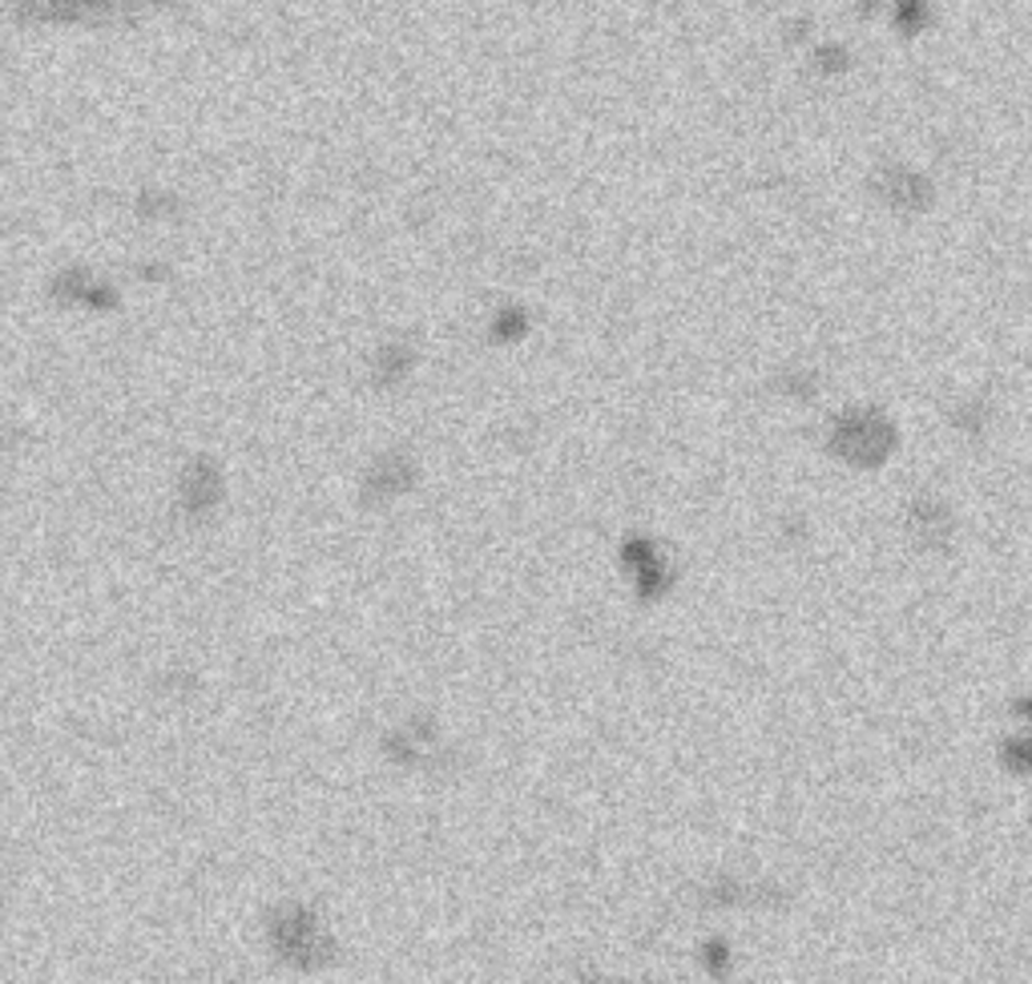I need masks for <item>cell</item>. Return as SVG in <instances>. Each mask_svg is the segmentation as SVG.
<instances>
[{"mask_svg": "<svg viewBox=\"0 0 1032 984\" xmlns=\"http://www.w3.org/2000/svg\"><path fill=\"white\" fill-rule=\"evenodd\" d=\"M266 936L279 960L295 969H327L336 960V940L327 932V924L303 904H279L266 920Z\"/></svg>", "mask_w": 1032, "mask_h": 984, "instance_id": "1", "label": "cell"}, {"mask_svg": "<svg viewBox=\"0 0 1032 984\" xmlns=\"http://www.w3.org/2000/svg\"><path fill=\"white\" fill-rule=\"evenodd\" d=\"M16 21H33V25H122L129 9L125 0H0Z\"/></svg>", "mask_w": 1032, "mask_h": 984, "instance_id": "2", "label": "cell"}, {"mask_svg": "<svg viewBox=\"0 0 1032 984\" xmlns=\"http://www.w3.org/2000/svg\"><path fill=\"white\" fill-rule=\"evenodd\" d=\"M892 449H896V432H892V425L883 416H871V411H847L831 432L835 456H843V461L859 464V468L883 464L892 456Z\"/></svg>", "mask_w": 1032, "mask_h": 984, "instance_id": "3", "label": "cell"}, {"mask_svg": "<svg viewBox=\"0 0 1032 984\" xmlns=\"http://www.w3.org/2000/svg\"><path fill=\"white\" fill-rule=\"evenodd\" d=\"M411 480H416V464H411V456H404V452H387V456H379V461L372 464V473H367V480H363V505H367V509H384V505H392L396 497L408 493Z\"/></svg>", "mask_w": 1032, "mask_h": 984, "instance_id": "4", "label": "cell"}, {"mask_svg": "<svg viewBox=\"0 0 1032 984\" xmlns=\"http://www.w3.org/2000/svg\"><path fill=\"white\" fill-rule=\"evenodd\" d=\"M226 497V480H223V468L214 461H206V456H199L194 464H186V473H182V509L190 512V517H206V512H214L218 505H223Z\"/></svg>", "mask_w": 1032, "mask_h": 984, "instance_id": "5", "label": "cell"}, {"mask_svg": "<svg viewBox=\"0 0 1032 984\" xmlns=\"http://www.w3.org/2000/svg\"><path fill=\"white\" fill-rule=\"evenodd\" d=\"M53 295L61 303H69V307H89V312H113V307H117V295H113L110 283H101L98 274L86 271V267H73V271L57 274Z\"/></svg>", "mask_w": 1032, "mask_h": 984, "instance_id": "6", "label": "cell"}, {"mask_svg": "<svg viewBox=\"0 0 1032 984\" xmlns=\"http://www.w3.org/2000/svg\"><path fill=\"white\" fill-rule=\"evenodd\" d=\"M911 536L920 548H940L952 536V512L940 500H916L911 505Z\"/></svg>", "mask_w": 1032, "mask_h": 984, "instance_id": "7", "label": "cell"}, {"mask_svg": "<svg viewBox=\"0 0 1032 984\" xmlns=\"http://www.w3.org/2000/svg\"><path fill=\"white\" fill-rule=\"evenodd\" d=\"M625 561L637 569V593H642V598H658L661 589L670 586V581H666V565L658 561V553H654L649 541H637V536L625 541Z\"/></svg>", "mask_w": 1032, "mask_h": 984, "instance_id": "8", "label": "cell"}, {"mask_svg": "<svg viewBox=\"0 0 1032 984\" xmlns=\"http://www.w3.org/2000/svg\"><path fill=\"white\" fill-rule=\"evenodd\" d=\"M435 738H432V726L423 723H411L404 735H396L392 743H387V750H392V759L396 762H404V767H416V762H423V750L432 747Z\"/></svg>", "mask_w": 1032, "mask_h": 984, "instance_id": "9", "label": "cell"}, {"mask_svg": "<svg viewBox=\"0 0 1032 984\" xmlns=\"http://www.w3.org/2000/svg\"><path fill=\"white\" fill-rule=\"evenodd\" d=\"M411 363H416V360H411V351L392 343V348H384L379 355H375V380H379L384 387L399 384V380L411 372Z\"/></svg>", "mask_w": 1032, "mask_h": 984, "instance_id": "10", "label": "cell"}, {"mask_svg": "<svg viewBox=\"0 0 1032 984\" xmlns=\"http://www.w3.org/2000/svg\"><path fill=\"white\" fill-rule=\"evenodd\" d=\"M1005 762L1012 767V771L1032 774V735L1029 738H1012V743L1005 747Z\"/></svg>", "mask_w": 1032, "mask_h": 984, "instance_id": "11", "label": "cell"}, {"mask_svg": "<svg viewBox=\"0 0 1032 984\" xmlns=\"http://www.w3.org/2000/svg\"><path fill=\"white\" fill-rule=\"evenodd\" d=\"M980 411H984V404H980V399H976V404H968V408L960 411V416H952V425H956V428H964V432H972V437H976V432H980V428H984Z\"/></svg>", "mask_w": 1032, "mask_h": 984, "instance_id": "12", "label": "cell"}, {"mask_svg": "<svg viewBox=\"0 0 1032 984\" xmlns=\"http://www.w3.org/2000/svg\"><path fill=\"white\" fill-rule=\"evenodd\" d=\"M521 331H524V319H521V315H517V312H512V315H504V319H500V324H497V331H492V336H497L500 343H509V339H517V336H521Z\"/></svg>", "mask_w": 1032, "mask_h": 984, "instance_id": "13", "label": "cell"}, {"mask_svg": "<svg viewBox=\"0 0 1032 984\" xmlns=\"http://www.w3.org/2000/svg\"><path fill=\"white\" fill-rule=\"evenodd\" d=\"M706 957H710V969H722V964L730 960V952H726L722 945H710V948H706Z\"/></svg>", "mask_w": 1032, "mask_h": 984, "instance_id": "14", "label": "cell"}, {"mask_svg": "<svg viewBox=\"0 0 1032 984\" xmlns=\"http://www.w3.org/2000/svg\"><path fill=\"white\" fill-rule=\"evenodd\" d=\"M1017 711L1024 714V719H1032V698H1020V702H1017Z\"/></svg>", "mask_w": 1032, "mask_h": 984, "instance_id": "15", "label": "cell"}, {"mask_svg": "<svg viewBox=\"0 0 1032 984\" xmlns=\"http://www.w3.org/2000/svg\"><path fill=\"white\" fill-rule=\"evenodd\" d=\"M150 4H158V9H170V4H178V0H150Z\"/></svg>", "mask_w": 1032, "mask_h": 984, "instance_id": "16", "label": "cell"}]
</instances>
